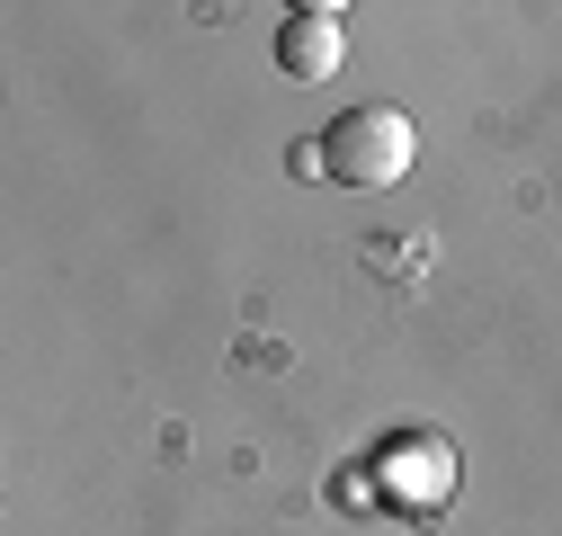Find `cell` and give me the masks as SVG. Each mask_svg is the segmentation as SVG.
Listing matches in <instances>:
<instances>
[{
    "instance_id": "1",
    "label": "cell",
    "mask_w": 562,
    "mask_h": 536,
    "mask_svg": "<svg viewBox=\"0 0 562 536\" xmlns=\"http://www.w3.org/2000/svg\"><path fill=\"white\" fill-rule=\"evenodd\" d=\"M322 153H330V170L348 179V188H393L411 161H419V125L402 116V108H339V125L322 134Z\"/></svg>"
},
{
    "instance_id": "2",
    "label": "cell",
    "mask_w": 562,
    "mask_h": 536,
    "mask_svg": "<svg viewBox=\"0 0 562 536\" xmlns=\"http://www.w3.org/2000/svg\"><path fill=\"white\" fill-rule=\"evenodd\" d=\"M375 492L402 501L411 518L447 510V501H456V447H447L438 429H402V438H384V456H375Z\"/></svg>"
},
{
    "instance_id": "3",
    "label": "cell",
    "mask_w": 562,
    "mask_h": 536,
    "mask_svg": "<svg viewBox=\"0 0 562 536\" xmlns=\"http://www.w3.org/2000/svg\"><path fill=\"white\" fill-rule=\"evenodd\" d=\"M277 63H286V81H339V63H348V10H330V0L286 10V27H277Z\"/></svg>"
}]
</instances>
